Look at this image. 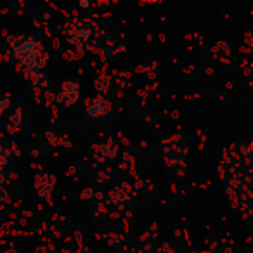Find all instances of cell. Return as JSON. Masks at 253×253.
<instances>
[{
	"mask_svg": "<svg viewBox=\"0 0 253 253\" xmlns=\"http://www.w3.org/2000/svg\"><path fill=\"white\" fill-rule=\"evenodd\" d=\"M78 95H80V85L77 84V82H64L63 84V90H61V94L57 95L56 101L59 102L61 106H71L77 102Z\"/></svg>",
	"mask_w": 253,
	"mask_h": 253,
	"instance_id": "6da1fadb",
	"label": "cell"
},
{
	"mask_svg": "<svg viewBox=\"0 0 253 253\" xmlns=\"http://www.w3.org/2000/svg\"><path fill=\"white\" fill-rule=\"evenodd\" d=\"M19 123H21V111H16L14 115L11 116V125H14V126H19Z\"/></svg>",
	"mask_w": 253,
	"mask_h": 253,
	"instance_id": "ba28073f",
	"label": "cell"
},
{
	"mask_svg": "<svg viewBox=\"0 0 253 253\" xmlns=\"http://www.w3.org/2000/svg\"><path fill=\"white\" fill-rule=\"evenodd\" d=\"M5 182V173L4 172H0V186Z\"/></svg>",
	"mask_w": 253,
	"mask_h": 253,
	"instance_id": "4fadbf2b",
	"label": "cell"
},
{
	"mask_svg": "<svg viewBox=\"0 0 253 253\" xmlns=\"http://www.w3.org/2000/svg\"><path fill=\"white\" fill-rule=\"evenodd\" d=\"M2 200H4V201H9V196H7V193H5L4 189H0V201H2Z\"/></svg>",
	"mask_w": 253,
	"mask_h": 253,
	"instance_id": "7c38bea8",
	"label": "cell"
},
{
	"mask_svg": "<svg viewBox=\"0 0 253 253\" xmlns=\"http://www.w3.org/2000/svg\"><path fill=\"white\" fill-rule=\"evenodd\" d=\"M213 52L217 54V56H220V52L224 54V56H227V54H229V47L225 45L224 42H220V43H218V45H217V47H215V49H213Z\"/></svg>",
	"mask_w": 253,
	"mask_h": 253,
	"instance_id": "52a82bcc",
	"label": "cell"
},
{
	"mask_svg": "<svg viewBox=\"0 0 253 253\" xmlns=\"http://www.w3.org/2000/svg\"><path fill=\"white\" fill-rule=\"evenodd\" d=\"M9 106V101L7 99H0V115H2V111H5Z\"/></svg>",
	"mask_w": 253,
	"mask_h": 253,
	"instance_id": "8fae6325",
	"label": "cell"
},
{
	"mask_svg": "<svg viewBox=\"0 0 253 253\" xmlns=\"http://www.w3.org/2000/svg\"><path fill=\"white\" fill-rule=\"evenodd\" d=\"M111 108H113L111 102L104 97H95L87 102V113L92 118H102V116L109 115Z\"/></svg>",
	"mask_w": 253,
	"mask_h": 253,
	"instance_id": "7a4b0ae2",
	"label": "cell"
},
{
	"mask_svg": "<svg viewBox=\"0 0 253 253\" xmlns=\"http://www.w3.org/2000/svg\"><path fill=\"white\" fill-rule=\"evenodd\" d=\"M94 196H95V193L92 189H85L84 193H82V200H92Z\"/></svg>",
	"mask_w": 253,
	"mask_h": 253,
	"instance_id": "30bf717a",
	"label": "cell"
},
{
	"mask_svg": "<svg viewBox=\"0 0 253 253\" xmlns=\"http://www.w3.org/2000/svg\"><path fill=\"white\" fill-rule=\"evenodd\" d=\"M47 139H49V142L52 146H59L61 144V139H57L56 135L52 134V132H49V134H47Z\"/></svg>",
	"mask_w": 253,
	"mask_h": 253,
	"instance_id": "9c48e42d",
	"label": "cell"
},
{
	"mask_svg": "<svg viewBox=\"0 0 253 253\" xmlns=\"http://www.w3.org/2000/svg\"><path fill=\"white\" fill-rule=\"evenodd\" d=\"M109 87H111V78L106 77V75L97 77V80H95V88H97L101 94H106V92L109 90Z\"/></svg>",
	"mask_w": 253,
	"mask_h": 253,
	"instance_id": "8992f818",
	"label": "cell"
},
{
	"mask_svg": "<svg viewBox=\"0 0 253 253\" xmlns=\"http://www.w3.org/2000/svg\"><path fill=\"white\" fill-rule=\"evenodd\" d=\"M109 198H111V201L116 205L118 208H125L126 205L130 203V196H128V193H125L123 191V187H118V189H113L111 194H109Z\"/></svg>",
	"mask_w": 253,
	"mask_h": 253,
	"instance_id": "277c9868",
	"label": "cell"
},
{
	"mask_svg": "<svg viewBox=\"0 0 253 253\" xmlns=\"http://www.w3.org/2000/svg\"><path fill=\"white\" fill-rule=\"evenodd\" d=\"M37 189H39L40 196L49 198L54 189V177L45 175V173H43V175H39L37 177Z\"/></svg>",
	"mask_w": 253,
	"mask_h": 253,
	"instance_id": "3957f363",
	"label": "cell"
},
{
	"mask_svg": "<svg viewBox=\"0 0 253 253\" xmlns=\"http://www.w3.org/2000/svg\"><path fill=\"white\" fill-rule=\"evenodd\" d=\"M5 253H18V252H14V250H9V252H5Z\"/></svg>",
	"mask_w": 253,
	"mask_h": 253,
	"instance_id": "5bb4252c",
	"label": "cell"
},
{
	"mask_svg": "<svg viewBox=\"0 0 253 253\" xmlns=\"http://www.w3.org/2000/svg\"><path fill=\"white\" fill-rule=\"evenodd\" d=\"M32 82H33V87H35L37 90L49 87V78H47L43 73H33L32 75Z\"/></svg>",
	"mask_w": 253,
	"mask_h": 253,
	"instance_id": "5b68a950",
	"label": "cell"
}]
</instances>
